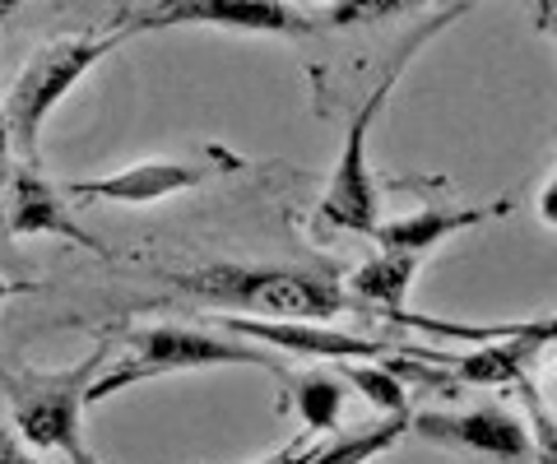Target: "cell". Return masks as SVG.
<instances>
[{"mask_svg":"<svg viewBox=\"0 0 557 464\" xmlns=\"http://www.w3.org/2000/svg\"><path fill=\"white\" fill-rule=\"evenodd\" d=\"M539 214H544V223H548V228L557 233V177L548 181V191L539 196Z\"/></svg>","mask_w":557,"mask_h":464,"instance_id":"ac0fdd59","label":"cell"},{"mask_svg":"<svg viewBox=\"0 0 557 464\" xmlns=\"http://www.w3.org/2000/svg\"><path fill=\"white\" fill-rule=\"evenodd\" d=\"M20 293H33V284H14V279H0V302H5V298H20Z\"/></svg>","mask_w":557,"mask_h":464,"instance_id":"ffe728a7","label":"cell"},{"mask_svg":"<svg viewBox=\"0 0 557 464\" xmlns=\"http://www.w3.org/2000/svg\"><path fill=\"white\" fill-rule=\"evenodd\" d=\"M534 20H539V24H544V33H548V38L557 42V5H544V10H539V14H534Z\"/></svg>","mask_w":557,"mask_h":464,"instance_id":"d6986e66","label":"cell"},{"mask_svg":"<svg viewBox=\"0 0 557 464\" xmlns=\"http://www.w3.org/2000/svg\"><path fill=\"white\" fill-rule=\"evenodd\" d=\"M460 14H469V5H450V10L428 14V20L418 24L405 42H399L391 65L376 79V89L354 108V122H348V130H344L339 163H335V172H330V186H325V196L317 204V214H311L317 228H325V233H358V237H372L376 233V223H381V196H376V177H372V167H368V130L376 122V112L386 108V98L395 93L399 75L409 71V61L432 38H437L446 24H456Z\"/></svg>","mask_w":557,"mask_h":464,"instance_id":"7a4b0ae2","label":"cell"},{"mask_svg":"<svg viewBox=\"0 0 557 464\" xmlns=\"http://www.w3.org/2000/svg\"><path fill=\"white\" fill-rule=\"evenodd\" d=\"M525 394L534 400V390L525 386ZM530 446H534V464H557V423L548 418V409L534 400V437H530Z\"/></svg>","mask_w":557,"mask_h":464,"instance_id":"9a60e30c","label":"cell"},{"mask_svg":"<svg viewBox=\"0 0 557 464\" xmlns=\"http://www.w3.org/2000/svg\"><path fill=\"white\" fill-rule=\"evenodd\" d=\"M116 28L149 33V28H233L256 33V38H311L321 33L317 10L284 5V0H172V5H149L121 14Z\"/></svg>","mask_w":557,"mask_h":464,"instance_id":"8992f818","label":"cell"},{"mask_svg":"<svg viewBox=\"0 0 557 464\" xmlns=\"http://www.w3.org/2000/svg\"><path fill=\"white\" fill-rule=\"evenodd\" d=\"M102 367H108V343H98L89 358H79L65 372H33V367L0 372L14 404L20 437L28 446H42V451H61L70 464H98L84 451L79 423H84V394H89Z\"/></svg>","mask_w":557,"mask_h":464,"instance_id":"5b68a950","label":"cell"},{"mask_svg":"<svg viewBox=\"0 0 557 464\" xmlns=\"http://www.w3.org/2000/svg\"><path fill=\"white\" fill-rule=\"evenodd\" d=\"M172 288L200 298L205 306H228L247 321H293V325H325L348 306L339 284V265H237L214 261L190 274H172Z\"/></svg>","mask_w":557,"mask_h":464,"instance_id":"6da1fadb","label":"cell"},{"mask_svg":"<svg viewBox=\"0 0 557 464\" xmlns=\"http://www.w3.org/2000/svg\"><path fill=\"white\" fill-rule=\"evenodd\" d=\"M205 367H260V372H274L278 381L288 376L284 358L260 349V343L228 339L214 330H190V325H145V330H131L126 363L98 372V381L84 394V409H94V404L112 400L121 390L145 386V381H159V376L205 372Z\"/></svg>","mask_w":557,"mask_h":464,"instance_id":"3957f363","label":"cell"},{"mask_svg":"<svg viewBox=\"0 0 557 464\" xmlns=\"http://www.w3.org/2000/svg\"><path fill=\"white\" fill-rule=\"evenodd\" d=\"M311 455H317V446H311V432H302L298 441L278 446V451H274V455H265V460H256V464H311Z\"/></svg>","mask_w":557,"mask_h":464,"instance_id":"2e32d148","label":"cell"},{"mask_svg":"<svg viewBox=\"0 0 557 464\" xmlns=\"http://www.w3.org/2000/svg\"><path fill=\"white\" fill-rule=\"evenodd\" d=\"M5 233L10 237H61V242H75L84 251L102 255V242L70 218L57 186L42 181V172L24 163H14L10 186H5Z\"/></svg>","mask_w":557,"mask_h":464,"instance_id":"9c48e42d","label":"cell"},{"mask_svg":"<svg viewBox=\"0 0 557 464\" xmlns=\"http://www.w3.org/2000/svg\"><path fill=\"white\" fill-rule=\"evenodd\" d=\"M284 386L293 394V409L302 414L307 432L311 437H330L339 432V414H344V394L348 386L339 376H325V372H302V376H284Z\"/></svg>","mask_w":557,"mask_h":464,"instance_id":"7c38bea8","label":"cell"},{"mask_svg":"<svg viewBox=\"0 0 557 464\" xmlns=\"http://www.w3.org/2000/svg\"><path fill=\"white\" fill-rule=\"evenodd\" d=\"M0 464H42V460H33L20 441H10V437H0Z\"/></svg>","mask_w":557,"mask_h":464,"instance_id":"e0dca14e","label":"cell"},{"mask_svg":"<svg viewBox=\"0 0 557 464\" xmlns=\"http://www.w3.org/2000/svg\"><path fill=\"white\" fill-rule=\"evenodd\" d=\"M344 386H354L372 409H381L386 418L409 414V390L386 363H344Z\"/></svg>","mask_w":557,"mask_h":464,"instance_id":"5bb4252c","label":"cell"},{"mask_svg":"<svg viewBox=\"0 0 557 464\" xmlns=\"http://www.w3.org/2000/svg\"><path fill=\"white\" fill-rule=\"evenodd\" d=\"M511 214V200H497V204H474V210H418V214H405V218H381L372 242L381 251H405V255H423L432 247H442L446 237H456L465 228H479L487 218H502Z\"/></svg>","mask_w":557,"mask_h":464,"instance_id":"30bf717a","label":"cell"},{"mask_svg":"<svg viewBox=\"0 0 557 464\" xmlns=\"http://www.w3.org/2000/svg\"><path fill=\"white\" fill-rule=\"evenodd\" d=\"M413 274H418V255L376 251L372 261H362L358 269H348L344 293H354V302H368V306H381V312L399 316V306H405L409 288H413Z\"/></svg>","mask_w":557,"mask_h":464,"instance_id":"8fae6325","label":"cell"},{"mask_svg":"<svg viewBox=\"0 0 557 464\" xmlns=\"http://www.w3.org/2000/svg\"><path fill=\"white\" fill-rule=\"evenodd\" d=\"M126 42V33L116 24L108 33H70V38H51L42 42L33 57L24 61V71L14 75V84L0 98V116H5V135H10V149H14V163L24 167H38V135L42 122L70 98V89L94 71L102 57Z\"/></svg>","mask_w":557,"mask_h":464,"instance_id":"277c9868","label":"cell"},{"mask_svg":"<svg viewBox=\"0 0 557 464\" xmlns=\"http://www.w3.org/2000/svg\"><path fill=\"white\" fill-rule=\"evenodd\" d=\"M409 418L413 414H395V418H381L372 427H358V432H335V441L317 446L311 464H368L376 455H386L391 446L409 432Z\"/></svg>","mask_w":557,"mask_h":464,"instance_id":"4fadbf2b","label":"cell"},{"mask_svg":"<svg viewBox=\"0 0 557 464\" xmlns=\"http://www.w3.org/2000/svg\"><path fill=\"white\" fill-rule=\"evenodd\" d=\"M409 432H418L428 446H437V451L483 455L497 464H534L530 427L502 404H474V409H465V414L428 409V414L409 418Z\"/></svg>","mask_w":557,"mask_h":464,"instance_id":"ba28073f","label":"cell"},{"mask_svg":"<svg viewBox=\"0 0 557 464\" xmlns=\"http://www.w3.org/2000/svg\"><path fill=\"white\" fill-rule=\"evenodd\" d=\"M228 172H247V163L223 145H205L200 159H149L112 177H79L65 181L70 200H102V204H159L168 196H182L190 186H205Z\"/></svg>","mask_w":557,"mask_h":464,"instance_id":"52a82bcc","label":"cell"}]
</instances>
